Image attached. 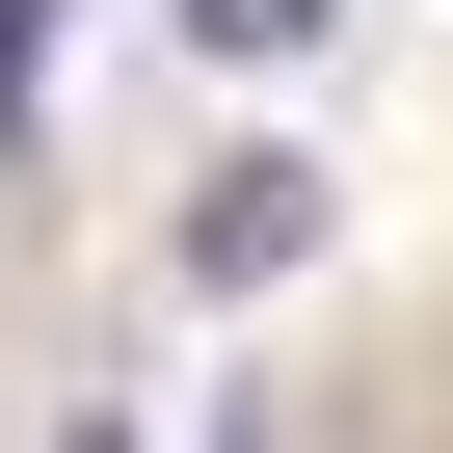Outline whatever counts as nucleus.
<instances>
[{
    "instance_id": "obj_2",
    "label": "nucleus",
    "mask_w": 453,
    "mask_h": 453,
    "mask_svg": "<svg viewBox=\"0 0 453 453\" xmlns=\"http://www.w3.org/2000/svg\"><path fill=\"white\" fill-rule=\"evenodd\" d=\"M187 27H213V54H320V0H187Z\"/></svg>"
},
{
    "instance_id": "obj_1",
    "label": "nucleus",
    "mask_w": 453,
    "mask_h": 453,
    "mask_svg": "<svg viewBox=\"0 0 453 453\" xmlns=\"http://www.w3.org/2000/svg\"><path fill=\"white\" fill-rule=\"evenodd\" d=\"M320 267V160H213L187 187V294H294Z\"/></svg>"
}]
</instances>
